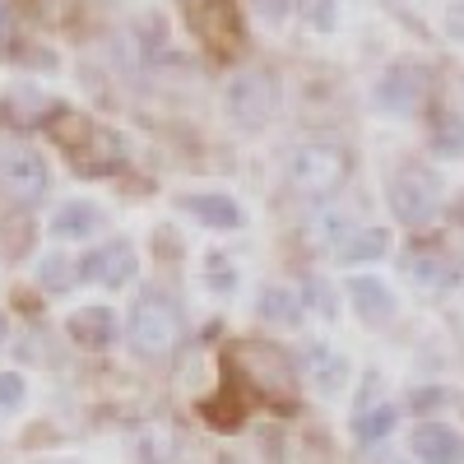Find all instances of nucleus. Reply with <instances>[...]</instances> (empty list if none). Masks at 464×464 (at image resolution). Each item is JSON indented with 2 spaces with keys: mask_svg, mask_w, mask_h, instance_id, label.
Segmentation results:
<instances>
[{
  "mask_svg": "<svg viewBox=\"0 0 464 464\" xmlns=\"http://www.w3.org/2000/svg\"><path fill=\"white\" fill-rule=\"evenodd\" d=\"M126 330H130V348L140 358H163V353H172V343L181 334V316L163 293H144L135 302Z\"/></svg>",
  "mask_w": 464,
  "mask_h": 464,
  "instance_id": "obj_1",
  "label": "nucleus"
},
{
  "mask_svg": "<svg viewBox=\"0 0 464 464\" xmlns=\"http://www.w3.org/2000/svg\"><path fill=\"white\" fill-rule=\"evenodd\" d=\"M223 102L232 111V121L256 130L279 111V84H275V74H265V70H242V74H232Z\"/></svg>",
  "mask_w": 464,
  "mask_h": 464,
  "instance_id": "obj_2",
  "label": "nucleus"
},
{
  "mask_svg": "<svg viewBox=\"0 0 464 464\" xmlns=\"http://www.w3.org/2000/svg\"><path fill=\"white\" fill-rule=\"evenodd\" d=\"M343 172H348V159L330 144H302L288 159V181L297 196H330L343 181Z\"/></svg>",
  "mask_w": 464,
  "mask_h": 464,
  "instance_id": "obj_3",
  "label": "nucleus"
},
{
  "mask_svg": "<svg viewBox=\"0 0 464 464\" xmlns=\"http://www.w3.org/2000/svg\"><path fill=\"white\" fill-rule=\"evenodd\" d=\"M437 205H441V190L437 181L422 172V168H404L395 181H391V209L409 223V227H428L437 218Z\"/></svg>",
  "mask_w": 464,
  "mask_h": 464,
  "instance_id": "obj_4",
  "label": "nucleus"
},
{
  "mask_svg": "<svg viewBox=\"0 0 464 464\" xmlns=\"http://www.w3.org/2000/svg\"><path fill=\"white\" fill-rule=\"evenodd\" d=\"M0 190H10L19 205L43 200L47 190V163L33 149H5L0 153Z\"/></svg>",
  "mask_w": 464,
  "mask_h": 464,
  "instance_id": "obj_5",
  "label": "nucleus"
},
{
  "mask_svg": "<svg viewBox=\"0 0 464 464\" xmlns=\"http://www.w3.org/2000/svg\"><path fill=\"white\" fill-rule=\"evenodd\" d=\"M422 89H428V80H422L418 65H391L376 80V89H372V107L376 111H391V116H409L418 107Z\"/></svg>",
  "mask_w": 464,
  "mask_h": 464,
  "instance_id": "obj_6",
  "label": "nucleus"
},
{
  "mask_svg": "<svg viewBox=\"0 0 464 464\" xmlns=\"http://www.w3.org/2000/svg\"><path fill=\"white\" fill-rule=\"evenodd\" d=\"M135 269H140V260H135V251L126 242H107V246H93L80 260V279L84 284H102V288H121V284L135 279Z\"/></svg>",
  "mask_w": 464,
  "mask_h": 464,
  "instance_id": "obj_7",
  "label": "nucleus"
},
{
  "mask_svg": "<svg viewBox=\"0 0 464 464\" xmlns=\"http://www.w3.org/2000/svg\"><path fill=\"white\" fill-rule=\"evenodd\" d=\"M409 450L422 464H464V437L446 422H422L409 432Z\"/></svg>",
  "mask_w": 464,
  "mask_h": 464,
  "instance_id": "obj_8",
  "label": "nucleus"
},
{
  "mask_svg": "<svg viewBox=\"0 0 464 464\" xmlns=\"http://www.w3.org/2000/svg\"><path fill=\"white\" fill-rule=\"evenodd\" d=\"M181 209L190 218H200L205 227H218V232H232V227L246 223L242 205L232 200V196H223V190H190V196L181 200Z\"/></svg>",
  "mask_w": 464,
  "mask_h": 464,
  "instance_id": "obj_9",
  "label": "nucleus"
},
{
  "mask_svg": "<svg viewBox=\"0 0 464 464\" xmlns=\"http://www.w3.org/2000/svg\"><path fill=\"white\" fill-rule=\"evenodd\" d=\"M348 297H353V312L367 321V325H391L395 316V293L385 279L376 275H358V279H348Z\"/></svg>",
  "mask_w": 464,
  "mask_h": 464,
  "instance_id": "obj_10",
  "label": "nucleus"
},
{
  "mask_svg": "<svg viewBox=\"0 0 464 464\" xmlns=\"http://www.w3.org/2000/svg\"><path fill=\"white\" fill-rule=\"evenodd\" d=\"M348 376H353V367H348V358L339 348H325V343L306 348V381H312L321 395H339L348 385Z\"/></svg>",
  "mask_w": 464,
  "mask_h": 464,
  "instance_id": "obj_11",
  "label": "nucleus"
},
{
  "mask_svg": "<svg viewBox=\"0 0 464 464\" xmlns=\"http://www.w3.org/2000/svg\"><path fill=\"white\" fill-rule=\"evenodd\" d=\"M102 227V209L93 200H70L52 214V237H65V242H80V237H93Z\"/></svg>",
  "mask_w": 464,
  "mask_h": 464,
  "instance_id": "obj_12",
  "label": "nucleus"
},
{
  "mask_svg": "<svg viewBox=\"0 0 464 464\" xmlns=\"http://www.w3.org/2000/svg\"><path fill=\"white\" fill-rule=\"evenodd\" d=\"M256 312H260V321H269V325H297V321H302V297H297L288 284H269V288H260V297H256Z\"/></svg>",
  "mask_w": 464,
  "mask_h": 464,
  "instance_id": "obj_13",
  "label": "nucleus"
},
{
  "mask_svg": "<svg viewBox=\"0 0 464 464\" xmlns=\"http://www.w3.org/2000/svg\"><path fill=\"white\" fill-rule=\"evenodd\" d=\"M70 334L84 348H107L116 339V316L107 312V306H84V312L70 316Z\"/></svg>",
  "mask_w": 464,
  "mask_h": 464,
  "instance_id": "obj_14",
  "label": "nucleus"
},
{
  "mask_svg": "<svg viewBox=\"0 0 464 464\" xmlns=\"http://www.w3.org/2000/svg\"><path fill=\"white\" fill-rule=\"evenodd\" d=\"M293 14L312 33H339V24H343L339 0H293Z\"/></svg>",
  "mask_w": 464,
  "mask_h": 464,
  "instance_id": "obj_15",
  "label": "nucleus"
},
{
  "mask_svg": "<svg viewBox=\"0 0 464 464\" xmlns=\"http://www.w3.org/2000/svg\"><path fill=\"white\" fill-rule=\"evenodd\" d=\"M385 246H391V232H385V227L353 232V237L339 246V260H376V256H385Z\"/></svg>",
  "mask_w": 464,
  "mask_h": 464,
  "instance_id": "obj_16",
  "label": "nucleus"
},
{
  "mask_svg": "<svg viewBox=\"0 0 464 464\" xmlns=\"http://www.w3.org/2000/svg\"><path fill=\"white\" fill-rule=\"evenodd\" d=\"M395 418H400V413H395V404H376V413H367V418L358 422V441H362V446L381 441L385 432L395 428Z\"/></svg>",
  "mask_w": 464,
  "mask_h": 464,
  "instance_id": "obj_17",
  "label": "nucleus"
},
{
  "mask_svg": "<svg viewBox=\"0 0 464 464\" xmlns=\"http://www.w3.org/2000/svg\"><path fill=\"white\" fill-rule=\"evenodd\" d=\"M37 279H43L52 293H61V288H70V279H74V265H70L65 256H47L43 265H37Z\"/></svg>",
  "mask_w": 464,
  "mask_h": 464,
  "instance_id": "obj_18",
  "label": "nucleus"
},
{
  "mask_svg": "<svg viewBox=\"0 0 464 464\" xmlns=\"http://www.w3.org/2000/svg\"><path fill=\"white\" fill-rule=\"evenodd\" d=\"M316 237L321 242H334V246H343L348 242V209H325L321 218H316Z\"/></svg>",
  "mask_w": 464,
  "mask_h": 464,
  "instance_id": "obj_19",
  "label": "nucleus"
},
{
  "mask_svg": "<svg viewBox=\"0 0 464 464\" xmlns=\"http://www.w3.org/2000/svg\"><path fill=\"white\" fill-rule=\"evenodd\" d=\"M437 24H441V33L450 37V43H464V0H446Z\"/></svg>",
  "mask_w": 464,
  "mask_h": 464,
  "instance_id": "obj_20",
  "label": "nucleus"
},
{
  "mask_svg": "<svg viewBox=\"0 0 464 464\" xmlns=\"http://www.w3.org/2000/svg\"><path fill=\"white\" fill-rule=\"evenodd\" d=\"M306 297L316 302V312H321L325 321H334V316H339V297L330 293V284H325V279H312V284H306Z\"/></svg>",
  "mask_w": 464,
  "mask_h": 464,
  "instance_id": "obj_21",
  "label": "nucleus"
},
{
  "mask_svg": "<svg viewBox=\"0 0 464 464\" xmlns=\"http://www.w3.org/2000/svg\"><path fill=\"white\" fill-rule=\"evenodd\" d=\"M409 269H413V275H418L422 284H428V288H437V284H446V279H450V260H413Z\"/></svg>",
  "mask_w": 464,
  "mask_h": 464,
  "instance_id": "obj_22",
  "label": "nucleus"
},
{
  "mask_svg": "<svg viewBox=\"0 0 464 464\" xmlns=\"http://www.w3.org/2000/svg\"><path fill=\"white\" fill-rule=\"evenodd\" d=\"M19 404H24V376L0 372V409H19Z\"/></svg>",
  "mask_w": 464,
  "mask_h": 464,
  "instance_id": "obj_23",
  "label": "nucleus"
},
{
  "mask_svg": "<svg viewBox=\"0 0 464 464\" xmlns=\"http://www.w3.org/2000/svg\"><path fill=\"white\" fill-rule=\"evenodd\" d=\"M441 400H446V391H418L413 409H432V404H441Z\"/></svg>",
  "mask_w": 464,
  "mask_h": 464,
  "instance_id": "obj_24",
  "label": "nucleus"
},
{
  "mask_svg": "<svg viewBox=\"0 0 464 464\" xmlns=\"http://www.w3.org/2000/svg\"><path fill=\"white\" fill-rule=\"evenodd\" d=\"M5 43H10V10L0 5V47H5Z\"/></svg>",
  "mask_w": 464,
  "mask_h": 464,
  "instance_id": "obj_25",
  "label": "nucleus"
},
{
  "mask_svg": "<svg viewBox=\"0 0 464 464\" xmlns=\"http://www.w3.org/2000/svg\"><path fill=\"white\" fill-rule=\"evenodd\" d=\"M5 334H10V325H5V316H0V343H5Z\"/></svg>",
  "mask_w": 464,
  "mask_h": 464,
  "instance_id": "obj_26",
  "label": "nucleus"
}]
</instances>
